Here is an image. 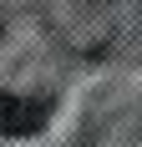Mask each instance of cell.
<instances>
[{
    "label": "cell",
    "mask_w": 142,
    "mask_h": 147,
    "mask_svg": "<svg viewBox=\"0 0 142 147\" xmlns=\"http://www.w3.org/2000/svg\"><path fill=\"white\" fill-rule=\"evenodd\" d=\"M51 117V107L36 102V96H15V91H0V137H36Z\"/></svg>",
    "instance_id": "1"
}]
</instances>
